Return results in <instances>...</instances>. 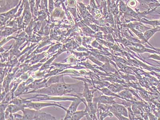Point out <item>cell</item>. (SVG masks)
I'll use <instances>...</instances> for the list:
<instances>
[{"label":"cell","instance_id":"8992f818","mask_svg":"<svg viewBox=\"0 0 160 120\" xmlns=\"http://www.w3.org/2000/svg\"><path fill=\"white\" fill-rule=\"evenodd\" d=\"M158 31H160V26H158Z\"/></svg>","mask_w":160,"mask_h":120},{"label":"cell","instance_id":"3957f363","mask_svg":"<svg viewBox=\"0 0 160 120\" xmlns=\"http://www.w3.org/2000/svg\"><path fill=\"white\" fill-rule=\"evenodd\" d=\"M85 115V113L83 112H77L73 115V119H79Z\"/></svg>","mask_w":160,"mask_h":120},{"label":"cell","instance_id":"5b68a950","mask_svg":"<svg viewBox=\"0 0 160 120\" xmlns=\"http://www.w3.org/2000/svg\"><path fill=\"white\" fill-rule=\"evenodd\" d=\"M117 109L118 111L119 112V113H121L122 114H126V115H127V112L126 111H124V109L123 107H122L121 106H119V107L117 108Z\"/></svg>","mask_w":160,"mask_h":120},{"label":"cell","instance_id":"6da1fadb","mask_svg":"<svg viewBox=\"0 0 160 120\" xmlns=\"http://www.w3.org/2000/svg\"><path fill=\"white\" fill-rule=\"evenodd\" d=\"M158 31V27L153 28L146 31L144 34V38L148 40L151 37H152L154 34L156 32Z\"/></svg>","mask_w":160,"mask_h":120},{"label":"cell","instance_id":"ba28073f","mask_svg":"<svg viewBox=\"0 0 160 120\" xmlns=\"http://www.w3.org/2000/svg\"><path fill=\"white\" fill-rule=\"evenodd\" d=\"M16 1H18V0H16Z\"/></svg>","mask_w":160,"mask_h":120},{"label":"cell","instance_id":"52a82bcc","mask_svg":"<svg viewBox=\"0 0 160 120\" xmlns=\"http://www.w3.org/2000/svg\"><path fill=\"white\" fill-rule=\"evenodd\" d=\"M159 50H160V49H158Z\"/></svg>","mask_w":160,"mask_h":120},{"label":"cell","instance_id":"7a4b0ae2","mask_svg":"<svg viewBox=\"0 0 160 120\" xmlns=\"http://www.w3.org/2000/svg\"><path fill=\"white\" fill-rule=\"evenodd\" d=\"M80 103V101H77L76 102H74L72 104L71 107L68 110V113H74L75 111L76 110V108L77 107V105Z\"/></svg>","mask_w":160,"mask_h":120},{"label":"cell","instance_id":"277c9868","mask_svg":"<svg viewBox=\"0 0 160 120\" xmlns=\"http://www.w3.org/2000/svg\"><path fill=\"white\" fill-rule=\"evenodd\" d=\"M16 9H14L12 10L11 11H10L8 12V13H5V14H1V15H4L5 17H10L15 14L16 11Z\"/></svg>","mask_w":160,"mask_h":120}]
</instances>
